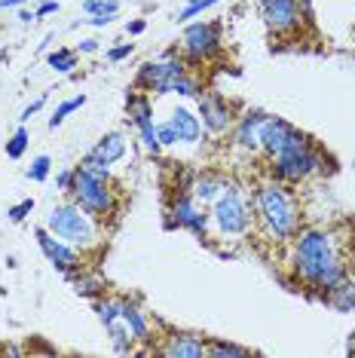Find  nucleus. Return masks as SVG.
Returning a JSON list of instances; mask_svg holds the SVG:
<instances>
[{"label": "nucleus", "mask_w": 355, "mask_h": 358, "mask_svg": "<svg viewBox=\"0 0 355 358\" xmlns=\"http://www.w3.org/2000/svg\"><path fill=\"white\" fill-rule=\"evenodd\" d=\"M291 257H294V273L306 285L325 291V294L346 279V266L340 251H337V242L325 230H297Z\"/></svg>", "instance_id": "obj_1"}, {"label": "nucleus", "mask_w": 355, "mask_h": 358, "mask_svg": "<svg viewBox=\"0 0 355 358\" xmlns=\"http://www.w3.org/2000/svg\"><path fill=\"white\" fill-rule=\"evenodd\" d=\"M254 208L266 239L288 242L300 230V211H297L294 199L285 193V187L276 181H266L254 190Z\"/></svg>", "instance_id": "obj_2"}, {"label": "nucleus", "mask_w": 355, "mask_h": 358, "mask_svg": "<svg viewBox=\"0 0 355 358\" xmlns=\"http://www.w3.org/2000/svg\"><path fill=\"white\" fill-rule=\"evenodd\" d=\"M46 230L52 236H59V239H64L68 245H74L77 251H89L101 242L95 215H89V211L83 206H77V202L52 206V211L46 215Z\"/></svg>", "instance_id": "obj_3"}, {"label": "nucleus", "mask_w": 355, "mask_h": 358, "mask_svg": "<svg viewBox=\"0 0 355 358\" xmlns=\"http://www.w3.org/2000/svg\"><path fill=\"white\" fill-rule=\"evenodd\" d=\"M321 166H325V157L312 148V141L300 129H294L291 138L285 141V148L279 153H273V172H276L279 181H288V184H297V181L319 175Z\"/></svg>", "instance_id": "obj_4"}, {"label": "nucleus", "mask_w": 355, "mask_h": 358, "mask_svg": "<svg viewBox=\"0 0 355 358\" xmlns=\"http://www.w3.org/2000/svg\"><path fill=\"white\" fill-rule=\"evenodd\" d=\"M212 221L224 236H242L252 227V208L236 184H227L212 202Z\"/></svg>", "instance_id": "obj_5"}, {"label": "nucleus", "mask_w": 355, "mask_h": 358, "mask_svg": "<svg viewBox=\"0 0 355 358\" xmlns=\"http://www.w3.org/2000/svg\"><path fill=\"white\" fill-rule=\"evenodd\" d=\"M71 193H74L77 206H83L89 215H95V217H108L110 211H114V190H110V184L101 181V178L86 175L83 169L74 172Z\"/></svg>", "instance_id": "obj_6"}, {"label": "nucleus", "mask_w": 355, "mask_h": 358, "mask_svg": "<svg viewBox=\"0 0 355 358\" xmlns=\"http://www.w3.org/2000/svg\"><path fill=\"white\" fill-rule=\"evenodd\" d=\"M181 50L193 62H208L221 50V28L212 22H193L181 34Z\"/></svg>", "instance_id": "obj_7"}, {"label": "nucleus", "mask_w": 355, "mask_h": 358, "mask_svg": "<svg viewBox=\"0 0 355 358\" xmlns=\"http://www.w3.org/2000/svg\"><path fill=\"white\" fill-rule=\"evenodd\" d=\"M37 236V242H40V251L46 255V260L55 266L59 273H64L71 279L77 270H80V251L74 245H68L64 239H59V236H52L46 227H37L34 230Z\"/></svg>", "instance_id": "obj_8"}, {"label": "nucleus", "mask_w": 355, "mask_h": 358, "mask_svg": "<svg viewBox=\"0 0 355 358\" xmlns=\"http://www.w3.org/2000/svg\"><path fill=\"white\" fill-rule=\"evenodd\" d=\"M261 15L273 34H294L303 22V10L297 0H261Z\"/></svg>", "instance_id": "obj_9"}, {"label": "nucleus", "mask_w": 355, "mask_h": 358, "mask_svg": "<svg viewBox=\"0 0 355 358\" xmlns=\"http://www.w3.org/2000/svg\"><path fill=\"white\" fill-rule=\"evenodd\" d=\"M178 74H187V64H184L181 55H163L157 62H147L138 68V77H135V86L138 89H147V92H157L166 80H172Z\"/></svg>", "instance_id": "obj_10"}, {"label": "nucleus", "mask_w": 355, "mask_h": 358, "mask_svg": "<svg viewBox=\"0 0 355 358\" xmlns=\"http://www.w3.org/2000/svg\"><path fill=\"white\" fill-rule=\"evenodd\" d=\"M199 117H203V126L212 135H224L227 129H233V108L227 99L215 92H199Z\"/></svg>", "instance_id": "obj_11"}, {"label": "nucleus", "mask_w": 355, "mask_h": 358, "mask_svg": "<svg viewBox=\"0 0 355 358\" xmlns=\"http://www.w3.org/2000/svg\"><path fill=\"white\" fill-rule=\"evenodd\" d=\"M126 108H129V117H132V123L138 126L144 148H147L150 153H159V148H163V144H159L157 123H153V108H150L147 95H129Z\"/></svg>", "instance_id": "obj_12"}, {"label": "nucleus", "mask_w": 355, "mask_h": 358, "mask_svg": "<svg viewBox=\"0 0 355 358\" xmlns=\"http://www.w3.org/2000/svg\"><path fill=\"white\" fill-rule=\"evenodd\" d=\"M172 217L178 227H184V230L196 236H205L208 221H212V215H205V208H199V202L193 196H178L172 202Z\"/></svg>", "instance_id": "obj_13"}, {"label": "nucleus", "mask_w": 355, "mask_h": 358, "mask_svg": "<svg viewBox=\"0 0 355 358\" xmlns=\"http://www.w3.org/2000/svg\"><path fill=\"white\" fill-rule=\"evenodd\" d=\"M263 123H266V113L248 110L245 117L236 123V132H233V141H236V148L239 150H248V153L261 150V129H263Z\"/></svg>", "instance_id": "obj_14"}, {"label": "nucleus", "mask_w": 355, "mask_h": 358, "mask_svg": "<svg viewBox=\"0 0 355 358\" xmlns=\"http://www.w3.org/2000/svg\"><path fill=\"white\" fill-rule=\"evenodd\" d=\"M159 355L166 358H203L208 355V343L199 334H172L166 340V346L159 349Z\"/></svg>", "instance_id": "obj_15"}, {"label": "nucleus", "mask_w": 355, "mask_h": 358, "mask_svg": "<svg viewBox=\"0 0 355 358\" xmlns=\"http://www.w3.org/2000/svg\"><path fill=\"white\" fill-rule=\"evenodd\" d=\"M168 126L175 129L178 144H196L199 138H203V120L190 108H175L172 117H168Z\"/></svg>", "instance_id": "obj_16"}, {"label": "nucleus", "mask_w": 355, "mask_h": 358, "mask_svg": "<svg viewBox=\"0 0 355 358\" xmlns=\"http://www.w3.org/2000/svg\"><path fill=\"white\" fill-rule=\"evenodd\" d=\"M294 126L288 123V120L282 117H266V123L261 129V150H266L273 157V153H279L282 148H285V141L291 138Z\"/></svg>", "instance_id": "obj_17"}, {"label": "nucleus", "mask_w": 355, "mask_h": 358, "mask_svg": "<svg viewBox=\"0 0 355 358\" xmlns=\"http://www.w3.org/2000/svg\"><path fill=\"white\" fill-rule=\"evenodd\" d=\"M89 153L114 166V162H119V159L126 157V135H123V132H110V135H101V138H99V144H95V148L89 150Z\"/></svg>", "instance_id": "obj_18"}, {"label": "nucleus", "mask_w": 355, "mask_h": 358, "mask_svg": "<svg viewBox=\"0 0 355 358\" xmlns=\"http://www.w3.org/2000/svg\"><path fill=\"white\" fill-rule=\"evenodd\" d=\"M123 319H126L129 331H132V337L138 340V343H150V319L144 315V309L123 300Z\"/></svg>", "instance_id": "obj_19"}, {"label": "nucleus", "mask_w": 355, "mask_h": 358, "mask_svg": "<svg viewBox=\"0 0 355 358\" xmlns=\"http://www.w3.org/2000/svg\"><path fill=\"white\" fill-rule=\"evenodd\" d=\"M227 187V181L217 175H199L196 181H193V199L203 202V206H212V202L221 196V190Z\"/></svg>", "instance_id": "obj_20"}, {"label": "nucleus", "mask_w": 355, "mask_h": 358, "mask_svg": "<svg viewBox=\"0 0 355 358\" xmlns=\"http://www.w3.org/2000/svg\"><path fill=\"white\" fill-rule=\"evenodd\" d=\"M199 92H203V89H199V83L190 74H178V77L166 80V83L157 89V95H184V99H190V95H199Z\"/></svg>", "instance_id": "obj_21"}, {"label": "nucleus", "mask_w": 355, "mask_h": 358, "mask_svg": "<svg viewBox=\"0 0 355 358\" xmlns=\"http://www.w3.org/2000/svg\"><path fill=\"white\" fill-rule=\"evenodd\" d=\"M104 328H108L110 346H114V349H117V352H119V355L132 352V343H135V337H132V331H129V324H126V319H117V322L104 324Z\"/></svg>", "instance_id": "obj_22"}, {"label": "nucleus", "mask_w": 355, "mask_h": 358, "mask_svg": "<svg viewBox=\"0 0 355 358\" xmlns=\"http://www.w3.org/2000/svg\"><path fill=\"white\" fill-rule=\"evenodd\" d=\"M328 303L337 309V313H349V309H355V285L349 282H340L337 288L328 291Z\"/></svg>", "instance_id": "obj_23"}, {"label": "nucleus", "mask_w": 355, "mask_h": 358, "mask_svg": "<svg viewBox=\"0 0 355 358\" xmlns=\"http://www.w3.org/2000/svg\"><path fill=\"white\" fill-rule=\"evenodd\" d=\"M95 315L101 324H110L117 319H123V297H104L95 303Z\"/></svg>", "instance_id": "obj_24"}, {"label": "nucleus", "mask_w": 355, "mask_h": 358, "mask_svg": "<svg viewBox=\"0 0 355 358\" xmlns=\"http://www.w3.org/2000/svg\"><path fill=\"white\" fill-rule=\"evenodd\" d=\"M71 279H74V291L80 297H99L101 291H104V282L99 279V275H83V273H74L71 275Z\"/></svg>", "instance_id": "obj_25"}, {"label": "nucleus", "mask_w": 355, "mask_h": 358, "mask_svg": "<svg viewBox=\"0 0 355 358\" xmlns=\"http://www.w3.org/2000/svg\"><path fill=\"white\" fill-rule=\"evenodd\" d=\"M80 169H83L86 175H92V178L110 181V162H104V159H99V157H92V153H86L83 162H80Z\"/></svg>", "instance_id": "obj_26"}, {"label": "nucleus", "mask_w": 355, "mask_h": 358, "mask_svg": "<svg viewBox=\"0 0 355 358\" xmlns=\"http://www.w3.org/2000/svg\"><path fill=\"white\" fill-rule=\"evenodd\" d=\"M208 355H215V358H245V355H252V349H245V346H233V343H221V340H215V343H208Z\"/></svg>", "instance_id": "obj_27"}, {"label": "nucleus", "mask_w": 355, "mask_h": 358, "mask_svg": "<svg viewBox=\"0 0 355 358\" xmlns=\"http://www.w3.org/2000/svg\"><path fill=\"white\" fill-rule=\"evenodd\" d=\"M50 68L59 71V74H68V71L77 68V55L71 50H55V52H50Z\"/></svg>", "instance_id": "obj_28"}, {"label": "nucleus", "mask_w": 355, "mask_h": 358, "mask_svg": "<svg viewBox=\"0 0 355 358\" xmlns=\"http://www.w3.org/2000/svg\"><path fill=\"white\" fill-rule=\"evenodd\" d=\"M83 104H86V95H77V99H68L64 104H59V110L50 117V129H59L64 123V117H68V113H74L77 108H83Z\"/></svg>", "instance_id": "obj_29"}, {"label": "nucleus", "mask_w": 355, "mask_h": 358, "mask_svg": "<svg viewBox=\"0 0 355 358\" xmlns=\"http://www.w3.org/2000/svg\"><path fill=\"white\" fill-rule=\"evenodd\" d=\"M83 10L89 15H117L119 0H83Z\"/></svg>", "instance_id": "obj_30"}, {"label": "nucleus", "mask_w": 355, "mask_h": 358, "mask_svg": "<svg viewBox=\"0 0 355 358\" xmlns=\"http://www.w3.org/2000/svg\"><path fill=\"white\" fill-rule=\"evenodd\" d=\"M25 150H28V129H15V135L6 141V157L19 159Z\"/></svg>", "instance_id": "obj_31"}, {"label": "nucleus", "mask_w": 355, "mask_h": 358, "mask_svg": "<svg viewBox=\"0 0 355 358\" xmlns=\"http://www.w3.org/2000/svg\"><path fill=\"white\" fill-rule=\"evenodd\" d=\"M50 169H52V159L46 157V153H40V157L31 162L28 178H31V181H46V178H50Z\"/></svg>", "instance_id": "obj_32"}, {"label": "nucleus", "mask_w": 355, "mask_h": 358, "mask_svg": "<svg viewBox=\"0 0 355 358\" xmlns=\"http://www.w3.org/2000/svg\"><path fill=\"white\" fill-rule=\"evenodd\" d=\"M215 3H221V0H196V3H187L181 10V15H178V19L181 22H187V19H193V15H199V13H205V10H212Z\"/></svg>", "instance_id": "obj_33"}, {"label": "nucleus", "mask_w": 355, "mask_h": 358, "mask_svg": "<svg viewBox=\"0 0 355 358\" xmlns=\"http://www.w3.org/2000/svg\"><path fill=\"white\" fill-rule=\"evenodd\" d=\"M31 211H34V199H22L19 206H13L10 211H6V215H10V221H13V224H19V221H25Z\"/></svg>", "instance_id": "obj_34"}, {"label": "nucleus", "mask_w": 355, "mask_h": 358, "mask_svg": "<svg viewBox=\"0 0 355 358\" xmlns=\"http://www.w3.org/2000/svg\"><path fill=\"white\" fill-rule=\"evenodd\" d=\"M157 135H159V144H163V148H172V144H178V135H175V129L168 123H157Z\"/></svg>", "instance_id": "obj_35"}, {"label": "nucleus", "mask_w": 355, "mask_h": 358, "mask_svg": "<svg viewBox=\"0 0 355 358\" xmlns=\"http://www.w3.org/2000/svg\"><path fill=\"white\" fill-rule=\"evenodd\" d=\"M132 52H135V43H123V46H117V50H110L108 59H110V62H123V59H129Z\"/></svg>", "instance_id": "obj_36"}, {"label": "nucleus", "mask_w": 355, "mask_h": 358, "mask_svg": "<svg viewBox=\"0 0 355 358\" xmlns=\"http://www.w3.org/2000/svg\"><path fill=\"white\" fill-rule=\"evenodd\" d=\"M74 172L77 169H64V172L55 175V184L61 187V190H71V184H74Z\"/></svg>", "instance_id": "obj_37"}, {"label": "nucleus", "mask_w": 355, "mask_h": 358, "mask_svg": "<svg viewBox=\"0 0 355 358\" xmlns=\"http://www.w3.org/2000/svg\"><path fill=\"white\" fill-rule=\"evenodd\" d=\"M55 10H59V0H46V3L37 6V19H40V15H50V13H55Z\"/></svg>", "instance_id": "obj_38"}, {"label": "nucleus", "mask_w": 355, "mask_h": 358, "mask_svg": "<svg viewBox=\"0 0 355 358\" xmlns=\"http://www.w3.org/2000/svg\"><path fill=\"white\" fill-rule=\"evenodd\" d=\"M110 22H114V15H92V19H89V25H92V28H104V25H110Z\"/></svg>", "instance_id": "obj_39"}, {"label": "nucleus", "mask_w": 355, "mask_h": 358, "mask_svg": "<svg viewBox=\"0 0 355 358\" xmlns=\"http://www.w3.org/2000/svg\"><path fill=\"white\" fill-rule=\"evenodd\" d=\"M40 108H43V99H37L34 104H28V108H25V113H22V120H31V117H34V113H37Z\"/></svg>", "instance_id": "obj_40"}, {"label": "nucleus", "mask_w": 355, "mask_h": 358, "mask_svg": "<svg viewBox=\"0 0 355 358\" xmlns=\"http://www.w3.org/2000/svg\"><path fill=\"white\" fill-rule=\"evenodd\" d=\"M80 50H83V52H95V50H99V43H95V40H83V46H80Z\"/></svg>", "instance_id": "obj_41"}, {"label": "nucleus", "mask_w": 355, "mask_h": 358, "mask_svg": "<svg viewBox=\"0 0 355 358\" xmlns=\"http://www.w3.org/2000/svg\"><path fill=\"white\" fill-rule=\"evenodd\" d=\"M25 0H0V10H10V6H22Z\"/></svg>", "instance_id": "obj_42"}, {"label": "nucleus", "mask_w": 355, "mask_h": 358, "mask_svg": "<svg viewBox=\"0 0 355 358\" xmlns=\"http://www.w3.org/2000/svg\"><path fill=\"white\" fill-rule=\"evenodd\" d=\"M144 31V22H132V25H129V34H141Z\"/></svg>", "instance_id": "obj_43"}, {"label": "nucleus", "mask_w": 355, "mask_h": 358, "mask_svg": "<svg viewBox=\"0 0 355 358\" xmlns=\"http://www.w3.org/2000/svg\"><path fill=\"white\" fill-rule=\"evenodd\" d=\"M184 3H196V0H184Z\"/></svg>", "instance_id": "obj_44"}]
</instances>
